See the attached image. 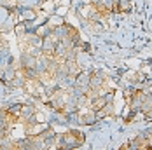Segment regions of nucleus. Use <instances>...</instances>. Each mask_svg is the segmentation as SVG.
<instances>
[{"label":"nucleus","mask_w":152,"mask_h":150,"mask_svg":"<svg viewBox=\"0 0 152 150\" xmlns=\"http://www.w3.org/2000/svg\"><path fill=\"white\" fill-rule=\"evenodd\" d=\"M84 143V135L77 129H70L68 133H63L58 136L56 145L60 149H74V147H80Z\"/></svg>","instance_id":"nucleus-1"}]
</instances>
